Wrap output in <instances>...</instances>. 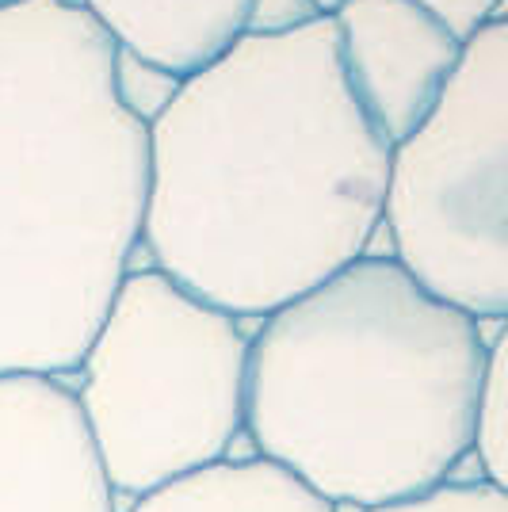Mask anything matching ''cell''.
Here are the masks:
<instances>
[{
	"label": "cell",
	"instance_id": "cell-1",
	"mask_svg": "<svg viewBox=\"0 0 508 512\" xmlns=\"http://www.w3.org/2000/svg\"><path fill=\"white\" fill-rule=\"evenodd\" d=\"M386 161L325 12L245 31L146 123L138 249L195 299L260 321L371 253Z\"/></svg>",
	"mask_w": 508,
	"mask_h": 512
},
{
	"label": "cell",
	"instance_id": "cell-2",
	"mask_svg": "<svg viewBox=\"0 0 508 512\" xmlns=\"http://www.w3.org/2000/svg\"><path fill=\"white\" fill-rule=\"evenodd\" d=\"M497 333L505 321L466 318L367 253L256 321L245 440L329 505L432 490L470 463Z\"/></svg>",
	"mask_w": 508,
	"mask_h": 512
},
{
	"label": "cell",
	"instance_id": "cell-3",
	"mask_svg": "<svg viewBox=\"0 0 508 512\" xmlns=\"http://www.w3.org/2000/svg\"><path fill=\"white\" fill-rule=\"evenodd\" d=\"M146 119L77 0H0V379H69L134 268Z\"/></svg>",
	"mask_w": 508,
	"mask_h": 512
},
{
	"label": "cell",
	"instance_id": "cell-4",
	"mask_svg": "<svg viewBox=\"0 0 508 512\" xmlns=\"http://www.w3.org/2000/svg\"><path fill=\"white\" fill-rule=\"evenodd\" d=\"M249 333L157 268H130L69 375L119 505L230 459L245 440Z\"/></svg>",
	"mask_w": 508,
	"mask_h": 512
},
{
	"label": "cell",
	"instance_id": "cell-5",
	"mask_svg": "<svg viewBox=\"0 0 508 512\" xmlns=\"http://www.w3.org/2000/svg\"><path fill=\"white\" fill-rule=\"evenodd\" d=\"M379 230L421 291L474 321L508 314V23L470 31L447 85L390 146Z\"/></svg>",
	"mask_w": 508,
	"mask_h": 512
},
{
	"label": "cell",
	"instance_id": "cell-6",
	"mask_svg": "<svg viewBox=\"0 0 508 512\" xmlns=\"http://www.w3.org/2000/svg\"><path fill=\"white\" fill-rule=\"evenodd\" d=\"M325 16L356 104L394 146L436 104L463 39L417 0H337Z\"/></svg>",
	"mask_w": 508,
	"mask_h": 512
},
{
	"label": "cell",
	"instance_id": "cell-7",
	"mask_svg": "<svg viewBox=\"0 0 508 512\" xmlns=\"http://www.w3.org/2000/svg\"><path fill=\"white\" fill-rule=\"evenodd\" d=\"M0 512H123L69 379H0Z\"/></svg>",
	"mask_w": 508,
	"mask_h": 512
},
{
	"label": "cell",
	"instance_id": "cell-8",
	"mask_svg": "<svg viewBox=\"0 0 508 512\" xmlns=\"http://www.w3.org/2000/svg\"><path fill=\"white\" fill-rule=\"evenodd\" d=\"M111 46L172 81L214 62L249 27L260 0H77Z\"/></svg>",
	"mask_w": 508,
	"mask_h": 512
},
{
	"label": "cell",
	"instance_id": "cell-9",
	"mask_svg": "<svg viewBox=\"0 0 508 512\" xmlns=\"http://www.w3.org/2000/svg\"><path fill=\"white\" fill-rule=\"evenodd\" d=\"M123 512H333V505L260 455H230L134 497Z\"/></svg>",
	"mask_w": 508,
	"mask_h": 512
},
{
	"label": "cell",
	"instance_id": "cell-10",
	"mask_svg": "<svg viewBox=\"0 0 508 512\" xmlns=\"http://www.w3.org/2000/svg\"><path fill=\"white\" fill-rule=\"evenodd\" d=\"M508 341L505 333H497V341L489 348L486 375H482V390H478V406H474V440H470V463L474 470L508 490V375H505Z\"/></svg>",
	"mask_w": 508,
	"mask_h": 512
},
{
	"label": "cell",
	"instance_id": "cell-11",
	"mask_svg": "<svg viewBox=\"0 0 508 512\" xmlns=\"http://www.w3.org/2000/svg\"><path fill=\"white\" fill-rule=\"evenodd\" d=\"M363 512H508V490L493 486L486 478H447L440 486L402 501H386Z\"/></svg>",
	"mask_w": 508,
	"mask_h": 512
},
{
	"label": "cell",
	"instance_id": "cell-12",
	"mask_svg": "<svg viewBox=\"0 0 508 512\" xmlns=\"http://www.w3.org/2000/svg\"><path fill=\"white\" fill-rule=\"evenodd\" d=\"M306 4L314 12H329L337 0H306ZM417 4H424L428 12H436L459 39H466L470 31H478L493 16H505V0H417Z\"/></svg>",
	"mask_w": 508,
	"mask_h": 512
}]
</instances>
